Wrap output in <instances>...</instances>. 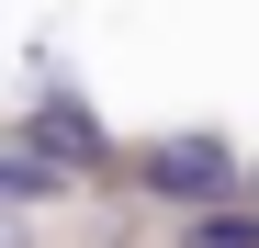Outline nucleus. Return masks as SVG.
Segmentation results:
<instances>
[{
	"mask_svg": "<svg viewBox=\"0 0 259 248\" xmlns=\"http://www.w3.org/2000/svg\"><path fill=\"white\" fill-rule=\"evenodd\" d=\"M181 248H259V226H248V215H192Z\"/></svg>",
	"mask_w": 259,
	"mask_h": 248,
	"instance_id": "nucleus-4",
	"label": "nucleus"
},
{
	"mask_svg": "<svg viewBox=\"0 0 259 248\" xmlns=\"http://www.w3.org/2000/svg\"><path fill=\"white\" fill-rule=\"evenodd\" d=\"M46 192H68V181H57V158L12 136V147H0V203H46Z\"/></svg>",
	"mask_w": 259,
	"mask_h": 248,
	"instance_id": "nucleus-3",
	"label": "nucleus"
},
{
	"mask_svg": "<svg viewBox=\"0 0 259 248\" xmlns=\"http://www.w3.org/2000/svg\"><path fill=\"white\" fill-rule=\"evenodd\" d=\"M147 170H158L169 203H214V192H226V147H214V136H169Z\"/></svg>",
	"mask_w": 259,
	"mask_h": 248,
	"instance_id": "nucleus-1",
	"label": "nucleus"
},
{
	"mask_svg": "<svg viewBox=\"0 0 259 248\" xmlns=\"http://www.w3.org/2000/svg\"><path fill=\"white\" fill-rule=\"evenodd\" d=\"M23 147H46V158H79V170H91V158H102V124H91V113H68V102H46V113L23 124Z\"/></svg>",
	"mask_w": 259,
	"mask_h": 248,
	"instance_id": "nucleus-2",
	"label": "nucleus"
}]
</instances>
